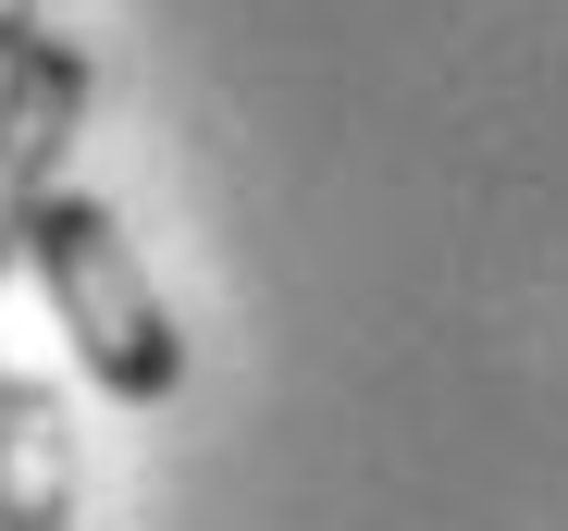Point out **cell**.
I'll return each instance as SVG.
<instances>
[{
  "instance_id": "cell-1",
  "label": "cell",
  "mask_w": 568,
  "mask_h": 531,
  "mask_svg": "<svg viewBox=\"0 0 568 531\" xmlns=\"http://www.w3.org/2000/svg\"><path fill=\"white\" fill-rule=\"evenodd\" d=\"M26 273L50 285V321H62V346L87 359L100 396L161 408V396L185 384V321L161 309V285H149V259H136V235H124L112 198H74V186H62V198L26 223Z\"/></svg>"
},
{
  "instance_id": "cell-2",
  "label": "cell",
  "mask_w": 568,
  "mask_h": 531,
  "mask_svg": "<svg viewBox=\"0 0 568 531\" xmlns=\"http://www.w3.org/2000/svg\"><path fill=\"white\" fill-rule=\"evenodd\" d=\"M87 124V50L38 38L26 62H0V273L26 259V223L62 198V149Z\"/></svg>"
},
{
  "instance_id": "cell-3",
  "label": "cell",
  "mask_w": 568,
  "mask_h": 531,
  "mask_svg": "<svg viewBox=\"0 0 568 531\" xmlns=\"http://www.w3.org/2000/svg\"><path fill=\"white\" fill-rule=\"evenodd\" d=\"M0 531H74V420L50 384H0Z\"/></svg>"
},
{
  "instance_id": "cell-4",
  "label": "cell",
  "mask_w": 568,
  "mask_h": 531,
  "mask_svg": "<svg viewBox=\"0 0 568 531\" xmlns=\"http://www.w3.org/2000/svg\"><path fill=\"white\" fill-rule=\"evenodd\" d=\"M38 38H50V25H38V0H0V62H26Z\"/></svg>"
},
{
  "instance_id": "cell-5",
  "label": "cell",
  "mask_w": 568,
  "mask_h": 531,
  "mask_svg": "<svg viewBox=\"0 0 568 531\" xmlns=\"http://www.w3.org/2000/svg\"><path fill=\"white\" fill-rule=\"evenodd\" d=\"M0 384H13V371H0Z\"/></svg>"
}]
</instances>
